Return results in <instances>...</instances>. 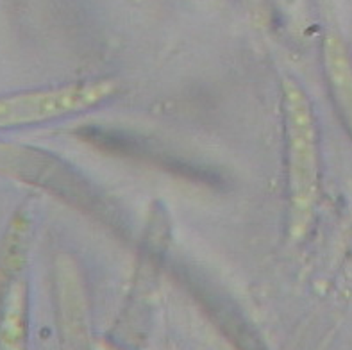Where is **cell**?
<instances>
[{"label":"cell","instance_id":"obj_1","mask_svg":"<svg viewBox=\"0 0 352 350\" xmlns=\"http://www.w3.org/2000/svg\"><path fill=\"white\" fill-rule=\"evenodd\" d=\"M286 131V168L290 195V238L308 231L318 197V145L311 102L295 80L283 83Z\"/></svg>","mask_w":352,"mask_h":350},{"label":"cell","instance_id":"obj_3","mask_svg":"<svg viewBox=\"0 0 352 350\" xmlns=\"http://www.w3.org/2000/svg\"><path fill=\"white\" fill-rule=\"evenodd\" d=\"M326 70L333 94L352 125V68L336 43L326 45Z\"/></svg>","mask_w":352,"mask_h":350},{"label":"cell","instance_id":"obj_2","mask_svg":"<svg viewBox=\"0 0 352 350\" xmlns=\"http://www.w3.org/2000/svg\"><path fill=\"white\" fill-rule=\"evenodd\" d=\"M115 91L111 80H85L76 85L14 95L0 100V127L38 124L45 120L88 111Z\"/></svg>","mask_w":352,"mask_h":350}]
</instances>
